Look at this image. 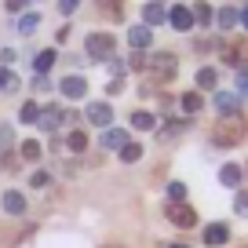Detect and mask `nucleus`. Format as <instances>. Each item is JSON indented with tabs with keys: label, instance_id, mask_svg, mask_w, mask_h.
Wrapping results in <instances>:
<instances>
[{
	"label": "nucleus",
	"instance_id": "obj_24",
	"mask_svg": "<svg viewBox=\"0 0 248 248\" xmlns=\"http://www.w3.org/2000/svg\"><path fill=\"white\" fill-rule=\"evenodd\" d=\"M37 26H40V15H37V11H26V15L18 18V33H33Z\"/></svg>",
	"mask_w": 248,
	"mask_h": 248
},
{
	"label": "nucleus",
	"instance_id": "obj_30",
	"mask_svg": "<svg viewBox=\"0 0 248 248\" xmlns=\"http://www.w3.org/2000/svg\"><path fill=\"white\" fill-rule=\"evenodd\" d=\"M233 212H237V216H248V190H241V194H237V201H233Z\"/></svg>",
	"mask_w": 248,
	"mask_h": 248
},
{
	"label": "nucleus",
	"instance_id": "obj_21",
	"mask_svg": "<svg viewBox=\"0 0 248 248\" xmlns=\"http://www.w3.org/2000/svg\"><path fill=\"white\" fill-rule=\"evenodd\" d=\"M117 154H121V161H124V164H135V161L142 157V146H139V142H124Z\"/></svg>",
	"mask_w": 248,
	"mask_h": 248
},
{
	"label": "nucleus",
	"instance_id": "obj_37",
	"mask_svg": "<svg viewBox=\"0 0 248 248\" xmlns=\"http://www.w3.org/2000/svg\"><path fill=\"white\" fill-rule=\"evenodd\" d=\"M109 73H113V77H121V73H124V62L113 59V55H109Z\"/></svg>",
	"mask_w": 248,
	"mask_h": 248
},
{
	"label": "nucleus",
	"instance_id": "obj_33",
	"mask_svg": "<svg viewBox=\"0 0 248 248\" xmlns=\"http://www.w3.org/2000/svg\"><path fill=\"white\" fill-rule=\"evenodd\" d=\"M8 146H11V128L0 124V150H8Z\"/></svg>",
	"mask_w": 248,
	"mask_h": 248
},
{
	"label": "nucleus",
	"instance_id": "obj_36",
	"mask_svg": "<svg viewBox=\"0 0 248 248\" xmlns=\"http://www.w3.org/2000/svg\"><path fill=\"white\" fill-rule=\"evenodd\" d=\"M237 92L248 95V70H237Z\"/></svg>",
	"mask_w": 248,
	"mask_h": 248
},
{
	"label": "nucleus",
	"instance_id": "obj_39",
	"mask_svg": "<svg viewBox=\"0 0 248 248\" xmlns=\"http://www.w3.org/2000/svg\"><path fill=\"white\" fill-rule=\"evenodd\" d=\"M0 62H4V66H11V62H15V51H11V47H4V51H0Z\"/></svg>",
	"mask_w": 248,
	"mask_h": 248
},
{
	"label": "nucleus",
	"instance_id": "obj_29",
	"mask_svg": "<svg viewBox=\"0 0 248 248\" xmlns=\"http://www.w3.org/2000/svg\"><path fill=\"white\" fill-rule=\"evenodd\" d=\"M18 117H22L26 124H37V117H40V106H37V102H22V113H18Z\"/></svg>",
	"mask_w": 248,
	"mask_h": 248
},
{
	"label": "nucleus",
	"instance_id": "obj_10",
	"mask_svg": "<svg viewBox=\"0 0 248 248\" xmlns=\"http://www.w3.org/2000/svg\"><path fill=\"white\" fill-rule=\"evenodd\" d=\"M59 92L66 95V99H84V92H88V80L73 73V77H66V80L59 84Z\"/></svg>",
	"mask_w": 248,
	"mask_h": 248
},
{
	"label": "nucleus",
	"instance_id": "obj_31",
	"mask_svg": "<svg viewBox=\"0 0 248 248\" xmlns=\"http://www.w3.org/2000/svg\"><path fill=\"white\" fill-rule=\"evenodd\" d=\"M168 197H171V201H183V197H186V186L183 183H171L168 186Z\"/></svg>",
	"mask_w": 248,
	"mask_h": 248
},
{
	"label": "nucleus",
	"instance_id": "obj_3",
	"mask_svg": "<svg viewBox=\"0 0 248 248\" xmlns=\"http://www.w3.org/2000/svg\"><path fill=\"white\" fill-rule=\"evenodd\" d=\"M146 66L154 70L157 80H171V77H175V70H179V59L171 51H157L154 59H146Z\"/></svg>",
	"mask_w": 248,
	"mask_h": 248
},
{
	"label": "nucleus",
	"instance_id": "obj_2",
	"mask_svg": "<svg viewBox=\"0 0 248 248\" xmlns=\"http://www.w3.org/2000/svg\"><path fill=\"white\" fill-rule=\"evenodd\" d=\"M113 47H117V40H113V33H88V40H84V51L92 55L95 62H102V59H109L113 55Z\"/></svg>",
	"mask_w": 248,
	"mask_h": 248
},
{
	"label": "nucleus",
	"instance_id": "obj_18",
	"mask_svg": "<svg viewBox=\"0 0 248 248\" xmlns=\"http://www.w3.org/2000/svg\"><path fill=\"white\" fill-rule=\"evenodd\" d=\"M132 128H139V132H150V128H157V117L146 113V109H135V113H132Z\"/></svg>",
	"mask_w": 248,
	"mask_h": 248
},
{
	"label": "nucleus",
	"instance_id": "obj_19",
	"mask_svg": "<svg viewBox=\"0 0 248 248\" xmlns=\"http://www.w3.org/2000/svg\"><path fill=\"white\" fill-rule=\"evenodd\" d=\"M219 84V73L212 70V66H204V70H197V88L201 92H212V88Z\"/></svg>",
	"mask_w": 248,
	"mask_h": 248
},
{
	"label": "nucleus",
	"instance_id": "obj_32",
	"mask_svg": "<svg viewBox=\"0 0 248 248\" xmlns=\"http://www.w3.org/2000/svg\"><path fill=\"white\" fill-rule=\"evenodd\" d=\"M128 62H132V70H146V55H142V51H132Z\"/></svg>",
	"mask_w": 248,
	"mask_h": 248
},
{
	"label": "nucleus",
	"instance_id": "obj_42",
	"mask_svg": "<svg viewBox=\"0 0 248 248\" xmlns=\"http://www.w3.org/2000/svg\"><path fill=\"white\" fill-rule=\"evenodd\" d=\"M113 248H117V245H113Z\"/></svg>",
	"mask_w": 248,
	"mask_h": 248
},
{
	"label": "nucleus",
	"instance_id": "obj_35",
	"mask_svg": "<svg viewBox=\"0 0 248 248\" xmlns=\"http://www.w3.org/2000/svg\"><path fill=\"white\" fill-rule=\"evenodd\" d=\"M47 179H51L47 171H33V175H30V186H47Z\"/></svg>",
	"mask_w": 248,
	"mask_h": 248
},
{
	"label": "nucleus",
	"instance_id": "obj_4",
	"mask_svg": "<svg viewBox=\"0 0 248 248\" xmlns=\"http://www.w3.org/2000/svg\"><path fill=\"white\" fill-rule=\"evenodd\" d=\"M164 212H168V219L179 226V230H190V226H197V212L190 208L186 201H171Z\"/></svg>",
	"mask_w": 248,
	"mask_h": 248
},
{
	"label": "nucleus",
	"instance_id": "obj_22",
	"mask_svg": "<svg viewBox=\"0 0 248 248\" xmlns=\"http://www.w3.org/2000/svg\"><path fill=\"white\" fill-rule=\"evenodd\" d=\"M99 8L109 11V18H113V22H121V18H124V0H99Z\"/></svg>",
	"mask_w": 248,
	"mask_h": 248
},
{
	"label": "nucleus",
	"instance_id": "obj_26",
	"mask_svg": "<svg viewBox=\"0 0 248 248\" xmlns=\"http://www.w3.org/2000/svg\"><path fill=\"white\" fill-rule=\"evenodd\" d=\"M15 88H18V77L8 66H0V92H15Z\"/></svg>",
	"mask_w": 248,
	"mask_h": 248
},
{
	"label": "nucleus",
	"instance_id": "obj_28",
	"mask_svg": "<svg viewBox=\"0 0 248 248\" xmlns=\"http://www.w3.org/2000/svg\"><path fill=\"white\" fill-rule=\"evenodd\" d=\"M194 22H197V26H212V8H208V4H201V0H197V8H194Z\"/></svg>",
	"mask_w": 248,
	"mask_h": 248
},
{
	"label": "nucleus",
	"instance_id": "obj_13",
	"mask_svg": "<svg viewBox=\"0 0 248 248\" xmlns=\"http://www.w3.org/2000/svg\"><path fill=\"white\" fill-rule=\"evenodd\" d=\"M124 142H132V139H128V132H121V128H106V132H102V150H121Z\"/></svg>",
	"mask_w": 248,
	"mask_h": 248
},
{
	"label": "nucleus",
	"instance_id": "obj_15",
	"mask_svg": "<svg viewBox=\"0 0 248 248\" xmlns=\"http://www.w3.org/2000/svg\"><path fill=\"white\" fill-rule=\"evenodd\" d=\"M4 212H8V216H22L26 212V197L18 194V190H8V194H4Z\"/></svg>",
	"mask_w": 248,
	"mask_h": 248
},
{
	"label": "nucleus",
	"instance_id": "obj_16",
	"mask_svg": "<svg viewBox=\"0 0 248 248\" xmlns=\"http://www.w3.org/2000/svg\"><path fill=\"white\" fill-rule=\"evenodd\" d=\"M241 179H245L241 164H223V171H219V183L223 186H241Z\"/></svg>",
	"mask_w": 248,
	"mask_h": 248
},
{
	"label": "nucleus",
	"instance_id": "obj_7",
	"mask_svg": "<svg viewBox=\"0 0 248 248\" xmlns=\"http://www.w3.org/2000/svg\"><path fill=\"white\" fill-rule=\"evenodd\" d=\"M84 117L95 124V128H109V121H113V106H109V102H88Z\"/></svg>",
	"mask_w": 248,
	"mask_h": 248
},
{
	"label": "nucleus",
	"instance_id": "obj_6",
	"mask_svg": "<svg viewBox=\"0 0 248 248\" xmlns=\"http://www.w3.org/2000/svg\"><path fill=\"white\" fill-rule=\"evenodd\" d=\"M168 22H171V30L190 33V30H194V11L186 8V4H175V8L168 11Z\"/></svg>",
	"mask_w": 248,
	"mask_h": 248
},
{
	"label": "nucleus",
	"instance_id": "obj_41",
	"mask_svg": "<svg viewBox=\"0 0 248 248\" xmlns=\"http://www.w3.org/2000/svg\"><path fill=\"white\" fill-rule=\"evenodd\" d=\"M168 248H186V245H168Z\"/></svg>",
	"mask_w": 248,
	"mask_h": 248
},
{
	"label": "nucleus",
	"instance_id": "obj_27",
	"mask_svg": "<svg viewBox=\"0 0 248 248\" xmlns=\"http://www.w3.org/2000/svg\"><path fill=\"white\" fill-rule=\"evenodd\" d=\"M18 154H22V161H37V157H40V142L37 139H26Z\"/></svg>",
	"mask_w": 248,
	"mask_h": 248
},
{
	"label": "nucleus",
	"instance_id": "obj_5",
	"mask_svg": "<svg viewBox=\"0 0 248 248\" xmlns=\"http://www.w3.org/2000/svg\"><path fill=\"white\" fill-rule=\"evenodd\" d=\"M223 62H230L233 70H245V66H248V40L226 44V47H223Z\"/></svg>",
	"mask_w": 248,
	"mask_h": 248
},
{
	"label": "nucleus",
	"instance_id": "obj_14",
	"mask_svg": "<svg viewBox=\"0 0 248 248\" xmlns=\"http://www.w3.org/2000/svg\"><path fill=\"white\" fill-rule=\"evenodd\" d=\"M37 124H40V128H44V132H51V128H59V124H62V109H59V106H47V109H40Z\"/></svg>",
	"mask_w": 248,
	"mask_h": 248
},
{
	"label": "nucleus",
	"instance_id": "obj_1",
	"mask_svg": "<svg viewBox=\"0 0 248 248\" xmlns=\"http://www.w3.org/2000/svg\"><path fill=\"white\" fill-rule=\"evenodd\" d=\"M245 135H248V124H245V117H241V113L219 117L216 128H212V142H216V146H237Z\"/></svg>",
	"mask_w": 248,
	"mask_h": 248
},
{
	"label": "nucleus",
	"instance_id": "obj_17",
	"mask_svg": "<svg viewBox=\"0 0 248 248\" xmlns=\"http://www.w3.org/2000/svg\"><path fill=\"white\" fill-rule=\"evenodd\" d=\"M55 62H59V51H55V47H44V51L33 59V70H37V73H47Z\"/></svg>",
	"mask_w": 248,
	"mask_h": 248
},
{
	"label": "nucleus",
	"instance_id": "obj_11",
	"mask_svg": "<svg viewBox=\"0 0 248 248\" xmlns=\"http://www.w3.org/2000/svg\"><path fill=\"white\" fill-rule=\"evenodd\" d=\"M216 109L223 117H233V113H241V99L233 92H216Z\"/></svg>",
	"mask_w": 248,
	"mask_h": 248
},
{
	"label": "nucleus",
	"instance_id": "obj_8",
	"mask_svg": "<svg viewBox=\"0 0 248 248\" xmlns=\"http://www.w3.org/2000/svg\"><path fill=\"white\" fill-rule=\"evenodd\" d=\"M226 241H230V226H226V223L204 226V245H208V248H219V245H226Z\"/></svg>",
	"mask_w": 248,
	"mask_h": 248
},
{
	"label": "nucleus",
	"instance_id": "obj_12",
	"mask_svg": "<svg viewBox=\"0 0 248 248\" xmlns=\"http://www.w3.org/2000/svg\"><path fill=\"white\" fill-rule=\"evenodd\" d=\"M128 44L135 47V51H146L150 44H154V33H150V26H132V33H128Z\"/></svg>",
	"mask_w": 248,
	"mask_h": 248
},
{
	"label": "nucleus",
	"instance_id": "obj_9",
	"mask_svg": "<svg viewBox=\"0 0 248 248\" xmlns=\"http://www.w3.org/2000/svg\"><path fill=\"white\" fill-rule=\"evenodd\" d=\"M142 22L154 30V26H161V22H168V8H164L161 0H150L146 4V11H142Z\"/></svg>",
	"mask_w": 248,
	"mask_h": 248
},
{
	"label": "nucleus",
	"instance_id": "obj_34",
	"mask_svg": "<svg viewBox=\"0 0 248 248\" xmlns=\"http://www.w3.org/2000/svg\"><path fill=\"white\" fill-rule=\"evenodd\" d=\"M77 4H80V0H59V11H62V15H73Z\"/></svg>",
	"mask_w": 248,
	"mask_h": 248
},
{
	"label": "nucleus",
	"instance_id": "obj_25",
	"mask_svg": "<svg viewBox=\"0 0 248 248\" xmlns=\"http://www.w3.org/2000/svg\"><path fill=\"white\" fill-rule=\"evenodd\" d=\"M66 146H70L73 154H84V150H88V135H84V132H70V139H66Z\"/></svg>",
	"mask_w": 248,
	"mask_h": 248
},
{
	"label": "nucleus",
	"instance_id": "obj_40",
	"mask_svg": "<svg viewBox=\"0 0 248 248\" xmlns=\"http://www.w3.org/2000/svg\"><path fill=\"white\" fill-rule=\"evenodd\" d=\"M241 26H245V30H248V8L241 11Z\"/></svg>",
	"mask_w": 248,
	"mask_h": 248
},
{
	"label": "nucleus",
	"instance_id": "obj_23",
	"mask_svg": "<svg viewBox=\"0 0 248 248\" xmlns=\"http://www.w3.org/2000/svg\"><path fill=\"white\" fill-rule=\"evenodd\" d=\"M201 106H204V99L197 92H186L183 95V109H186V113H201Z\"/></svg>",
	"mask_w": 248,
	"mask_h": 248
},
{
	"label": "nucleus",
	"instance_id": "obj_38",
	"mask_svg": "<svg viewBox=\"0 0 248 248\" xmlns=\"http://www.w3.org/2000/svg\"><path fill=\"white\" fill-rule=\"evenodd\" d=\"M70 33H73V30H70V26H62V30H59V33H55V40H59V44H66V40H70Z\"/></svg>",
	"mask_w": 248,
	"mask_h": 248
},
{
	"label": "nucleus",
	"instance_id": "obj_20",
	"mask_svg": "<svg viewBox=\"0 0 248 248\" xmlns=\"http://www.w3.org/2000/svg\"><path fill=\"white\" fill-rule=\"evenodd\" d=\"M216 22H219V30H233V26L241 22V11H237V8H223V11L216 15Z\"/></svg>",
	"mask_w": 248,
	"mask_h": 248
}]
</instances>
